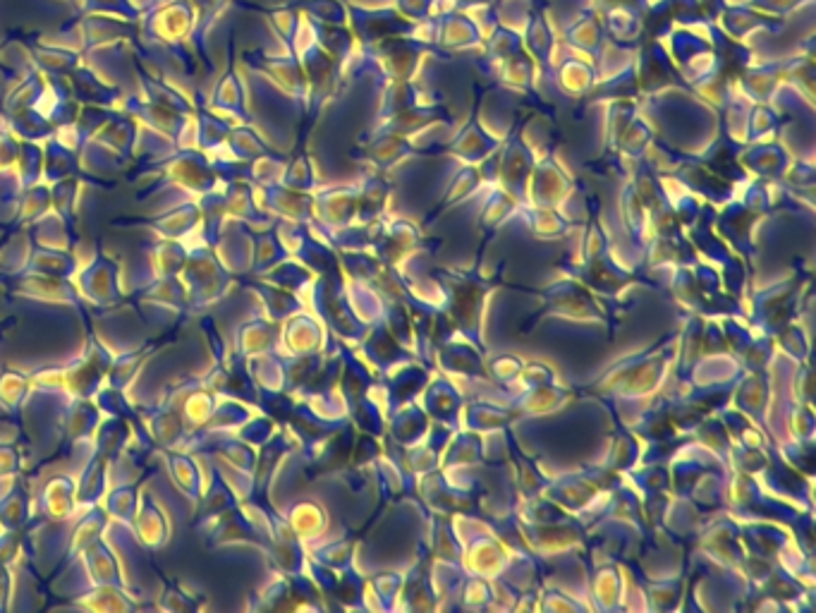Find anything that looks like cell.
Masks as SVG:
<instances>
[{"label": "cell", "mask_w": 816, "mask_h": 613, "mask_svg": "<svg viewBox=\"0 0 816 613\" xmlns=\"http://www.w3.org/2000/svg\"><path fill=\"white\" fill-rule=\"evenodd\" d=\"M142 173H158V180L149 185V190L137 199L144 202L152 194L161 192L163 187H175V190L190 192L194 197L216 190L221 185V178L213 166V158L204 154L202 149L192 146H175L170 154L156 156V158H142L137 161Z\"/></svg>", "instance_id": "obj_1"}, {"label": "cell", "mask_w": 816, "mask_h": 613, "mask_svg": "<svg viewBox=\"0 0 816 613\" xmlns=\"http://www.w3.org/2000/svg\"><path fill=\"white\" fill-rule=\"evenodd\" d=\"M194 24L192 0H163L144 12L140 20V34L146 44L163 46L166 51L180 60L187 74L197 72V60L190 48Z\"/></svg>", "instance_id": "obj_2"}, {"label": "cell", "mask_w": 816, "mask_h": 613, "mask_svg": "<svg viewBox=\"0 0 816 613\" xmlns=\"http://www.w3.org/2000/svg\"><path fill=\"white\" fill-rule=\"evenodd\" d=\"M180 281L187 287L190 311H194L223 297L230 285V271L223 267L216 249L202 240L194 247H187V261L180 271Z\"/></svg>", "instance_id": "obj_3"}, {"label": "cell", "mask_w": 816, "mask_h": 613, "mask_svg": "<svg viewBox=\"0 0 816 613\" xmlns=\"http://www.w3.org/2000/svg\"><path fill=\"white\" fill-rule=\"evenodd\" d=\"M70 27H78L80 39H82L80 51L84 56L130 42L137 56L149 58L146 48L142 44L140 22L120 20V17H113V15H102V12H90V15H74L70 20V24H66L62 30H70Z\"/></svg>", "instance_id": "obj_4"}, {"label": "cell", "mask_w": 816, "mask_h": 613, "mask_svg": "<svg viewBox=\"0 0 816 613\" xmlns=\"http://www.w3.org/2000/svg\"><path fill=\"white\" fill-rule=\"evenodd\" d=\"M110 362V350L98 341L92 327H86L84 353L70 365H62V393L68 398H94V393L106 384Z\"/></svg>", "instance_id": "obj_5"}, {"label": "cell", "mask_w": 816, "mask_h": 613, "mask_svg": "<svg viewBox=\"0 0 816 613\" xmlns=\"http://www.w3.org/2000/svg\"><path fill=\"white\" fill-rule=\"evenodd\" d=\"M0 283L8 287V293L29 297V299H42V303H56V305H70L80 311L84 319V327H92L90 317H86L84 299L78 291V285L72 279H56V276H44V273H32V271H15V273H0Z\"/></svg>", "instance_id": "obj_6"}, {"label": "cell", "mask_w": 816, "mask_h": 613, "mask_svg": "<svg viewBox=\"0 0 816 613\" xmlns=\"http://www.w3.org/2000/svg\"><path fill=\"white\" fill-rule=\"evenodd\" d=\"M72 283L78 285L82 299H90L98 309H113L125 303V297L120 293L118 261L104 252H98L84 269H78V273L72 276Z\"/></svg>", "instance_id": "obj_7"}, {"label": "cell", "mask_w": 816, "mask_h": 613, "mask_svg": "<svg viewBox=\"0 0 816 613\" xmlns=\"http://www.w3.org/2000/svg\"><path fill=\"white\" fill-rule=\"evenodd\" d=\"M118 108L128 113V116H132L140 125H144L152 134L163 137V140L170 142L173 146H187L185 137L192 134V118L158 108L144 102L142 96H122Z\"/></svg>", "instance_id": "obj_8"}, {"label": "cell", "mask_w": 816, "mask_h": 613, "mask_svg": "<svg viewBox=\"0 0 816 613\" xmlns=\"http://www.w3.org/2000/svg\"><path fill=\"white\" fill-rule=\"evenodd\" d=\"M199 221H202V214H199V207L194 199L190 202H182L178 207H173L168 211H161V214L154 216H122L113 221V225H128V228H149L152 233H158L161 237H168V240H185L187 235H192L199 231Z\"/></svg>", "instance_id": "obj_9"}, {"label": "cell", "mask_w": 816, "mask_h": 613, "mask_svg": "<svg viewBox=\"0 0 816 613\" xmlns=\"http://www.w3.org/2000/svg\"><path fill=\"white\" fill-rule=\"evenodd\" d=\"M206 108H211L218 116L228 120H240L247 122V96H245V84L240 72H237V58H235V36L230 34L228 42V68L218 78L216 86H213L211 98L206 102Z\"/></svg>", "instance_id": "obj_10"}, {"label": "cell", "mask_w": 816, "mask_h": 613, "mask_svg": "<svg viewBox=\"0 0 816 613\" xmlns=\"http://www.w3.org/2000/svg\"><path fill=\"white\" fill-rule=\"evenodd\" d=\"M12 36H17V42L27 48L34 68L42 74H46V78H68L74 68H80L84 62V54L78 51V48L44 44L39 42V36L36 34L22 32V30Z\"/></svg>", "instance_id": "obj_11"}, {"label": "cell", "mask_w": 816, "mask_h": 613, "mask_svg": "<svg viewBox=\"0 0 816 613\" xmlns=\"http://www.w3.org/2000/svg\"><path fill=\"white\" fill-rule=\"evenodd\" d=\"M104 412L98 410L92 398H70V403L60 410L58 434L62 441V453L80 441H92Z\"/></svg>", "instance_id": "obj_12"}, {"label": "cell", "mask_w": 816, "mask_h": 613, "mask_svg": "<svg viewBox=\"0 0 816 613\" xmlns=\"http://www.w3.org/2000/svg\"><path fill=\"white\" fill-rule=\"evenodd\" d=\"M140 415L144 420V427L152 436V441L158 450H170L180 448L187 439V427L182 422L180 410L175 408L168 400L161 398L156 405H140Z\"/></svg>", "instance_id": "obj_13"}, {"label": "cell", "mask_w": 816, "mask_h": 613, "mask_svg": "<svg viewBox=\"0 0 816 613\" xmlns=\"http://www.w3.org/2000/svg\"><path fill=\"white\" fill-rule=\"evenodd\" d=\"M137 140H140V122L120 108H113L110 116L102 128L92 137V144L106 149V152L120 156L122 161L132 164L137 152Z\"/></svg>", "instance_id": "obj_14"}, {"label": "cell", "mask_w": 816, "mask_h": 613, "mask_svg": "<svg viewBox=\"0 0 816 613\" xmlns=\"http://www.w3.org/2000/svg\"><path fill=\"white\" fill-rule=\"evenodd\" d=\"M44 144V182L54 185L58 180L66 178H80L98 187H113V182H106L104 178H94V175H86L80 166V154L74 152L70 144H66L60 137H48Z\"/></svg>", "instance_id": "obj_15"}, {"label": "cell", "mask_w": 816, "mask_h": 613, "mask_svg": "<svg viewBox=\"0 0 816 613\" xmlns=\"http://www.w3.org/2000/svg\"><path fill=\"white\" fill-rule=\"evenodd\" d=\"M134 72H137V78H140L144 102L154 104L158 108H166L170 113H178V116H187V118L194 116V104L190 102V98H187L180 90H175L166 78H161V74H154L152 70H149L144 58L137 54H134Z\"/></svg>", "instance_id": "obj_16"}, {"label": "cell", "mask_w": 816, "mask_h": 613, "mask_svg": "<svg viewBox=\"0 0 816 613\" xmlns=\"http://www.w3.org/2000/svg\"><path fill=\"white\" fill-rule=\"evenodd\" d=\"M68 80L72 86V96L78 98L82 106L118 108V104L122 102L120 86L106 82L102 74H98L94 68L84 66V62L68 74Z\"/></svg>", "instance_id": "obj_17"}, {"label": "cell", "mask_w": 816, "mask_h": 613, "mask_svg": "<svg viewBox=\"0 0 816 613\" xmlns=\"http://www.w3.org/2000/svg\"><path fill=\"white\" fill-rule=\"evenodd\" d=\"M130 528L134 532L137 544H142L149 552H158L170 540V520L166 510L149 494L140 496V508H137Z\"/></svg>", "instance_id": "obj_18"}, {"label": "cell", "mask_w": 816, "mask_h": 613, "mask_svg": "<svg viewBox=\"0 0 816 613\" xmlns=\"http://www.w3.org/2000/svg\"><path fill=\"white\" fill-rule=\"evenodd\" d=\"M29 259L24 261L22 271L44 273V276L56 279H72L78 273L80 264L72 249H60L54 245H44L29 233Z\"/></svg>", "instance_id": "obj_19"}, {"label": "cell", "mask_w": 816, "mask_h": 613, "mask_svg": "<svg viewBox=\"0 0 816 613\" xmlns=\"http://www.w3.org/2000/svg\"><path fill=\"white\" fill-rule=\"evenodd\" d=\"M230 5H233V0H192L194 24H192V36H190V48H192V54H197V58L202 60L204 74H213V70H216L209 54V34L213 30V24H216V20Z\"/></svg>", "instance_id": "obj_20"}, {"label": "cell", "mask_w": 816, "mask_h": 613, "mask_svg": "<svg viewBox=\"0 0 816 613\" xmlns=\"http://www.w3.org/2000/svg\"><path fill=\"white\" fill-rule=\"evenodd\" d=\"M74 486H78V482L70 474H56V478L48 480L39 494V502H36L34 516L48 522H66L72 518L74 508H78V504H74Z\"/></svg>", "instance_id": "obj_21"}, {"label": "cell", "mask_w": 816, "mask_h": 613, "mask_svg": "<svg viewBox=\"0 0 816 613\" xmlns=\"http://www.w3.org/2000/svg\"><path fill=\"white\" fill-rule=\"evenodd\" d=\"M233 130V120L218 116L211 108H206L204 98H197L194 106V116H192V134H194V146L202 149L204 154L216 156L225 140H228V132Z\"/></svg>", "instance_id": "obj_22"}, {"label": "cell", "mask_w": 816, "mask_h": 613, "mask_svg": "<svg viewBox=\"0 0 816 613\" xmlns=\"http://www.w3.org/2000/svg\"><path fill=\"white\" fill-rule=\"evenodd\" d=\"M130 299H142L149 305L168 307L187 315L190 311V299H187V287L180 281V276H168V279H154L146 276L144 283H140L132 291Z\"/></svg>", "instance_id": "obj_23"}, {"label": "cell", "mask_w": 816, "mask_h": 613, "mask_svg": "<svg viewBox=\"0 0 816 613\" xmlns=\"http://www.w3.org/2000/svg\"><path fill=\"white\" fill-rule=\"evenodd\" d=\"M202 530H204V540H206L209 549H221V546L237 544V542L259 544L255 528L249 524L247 516L240 508H233L228 512H223V516H218L216 520H211L209 524H204Z\"/></svg>", "instance_id": "obj_24"}, {"label": "cell", "mask_w": 816, "mask_h": 613, "mask_svg": "<svg viewBox=\"0 0 816 613\" xmlns=\"http://www.w3.org/2000/svg\"><path fill=\"white\" fill-rule=\"evenodd\" d=\"M34 518V504L22 474L12 478L10 490L0 496V528L8 532H22Z\"/></svg>", "instance_id": "obj_25"}, {"label": "cell", "mask_w": 816, "mask_h": 613, "mask_svg": "<svg viewBox=\"0 0 816 613\" xmlns=\"http://www.w3.org/2000/svg\"><path fill=\"white\" fill-rule=\"evenodd\" d=\"M194 506H197V512H194L192 524L197 530H202L204 524L216 520L218 516H223V512L237 508V496L233 494L230 486L225 484L218 468L211 470V480L209 484H204V494Z\"/></svg>", "instance_id": "obj_26"}, {"label": "cell", "mask_w": 816, "mask_h": 613, "mask_svg": "<svg viewBox=\"0 0 816 613\" xmlns=\"http://www.w3.org/2000/svg\"><path fill=\"white\" fill-rule=\"evenodd\" d=\"M80 558L84 563L86 575H90L92 587H125L118 556L108 546L104 537L96 540L92 546H86Z\"/></svg>", "instance_id": "obj_27"}, {"label": "cell", "mask_w": 816, "mask_h": 613, "mask_svg": "<svg viewBox=\"0 0 816 613\" xmlns=\"http://www.w3.org/2000/svg\"><path fill=\"white\" fill-rule=\"evenodd\" d=\"M108 522H110V518H108V512H106V508L102 504L86 508L84 518H80V522L74 524V530L68 537L66 561H62V566H68L70 561L80 558L84 554L86 546H92L96 540H102L106 528H108Z\"/></svg>", "instance_id": "obj_28"}, {"label": "cell", "mask_w": 816, "mask_h": 613, "mask_svg": "<svg viewBox=\"0 0 816 613\" xmlns=\"http://www.w3.org/2000/svg\"><path fill=\"white\" fill-rule=\"evenodd\" d=\"M163 458H166V462H168V472H170L173 484L178 486V490L187 498H190L192 504H197L204 494V474H202V470H199L192 453H187V450L170 448V450H163Z\"/></svg>", "instance_id": "obj_29"}, {"label": "cell", "mask_w": 816, "mask_h": 613, "mask_svg": "<svg viewBox=\"0 0 816 613\" xmlns=\"http://www.w3.org/2000/svg\"><path fill=\"white\" fill-rule=\"evenodd\" d=\"M163 343H166V338H163V341L146 343L140 350H130V353H125V355H113V362L106 374V384L118 391H128L130 384L137 379V374H140V369L144 367V362L154 353H158Z\"/></svg>", "instance_id": "obj_30"}, {"label": "cell", "mask_w": 816, "mask_h": 613, "mask_svg": "<svg viewBox=\"0 0 816 613\" xmlns=\"http://www.w3.org/2000/svg\"><path fill=\"white\" fill-rule=\"evenodd\" d=\"M108 465L110 462L96 453L86 462L82 478L74 486V504H78V508H92L104 502V496L108 494Z\"/></svg>", "instance_id": "obj_31"}, {"label": "cell", "mask_w": 816, "mask_h": 613, "mask_svg": "<svg viewBox=\"0 0 816 613\" xmlns=\"http://www.w3.org/2000/svg\"><path fill=\"white\" fill-rule=\"evenodd\" d=\"M20 204L15 211V219L10 223V233H15L20 228H27V225H34L44 221L48 214H51V185H46L44 180L36 182L27 190H20Z\"/></svg>", "instance_id": "obj_32"}, {"label": "cell", "mask_w": 816, "mask_h": 613, "mask_svg": "<svg viewBox=\"0 0 816 613\" xmlns=\"http://www.w3.org/2000/svg\"><path fill=\"white\" fill-rule=\"evenodd\" d=\"M132 427L120 417H104L94 432V453L108 462L118 460L132 441Z\"/></svg>", "instance_id": "obj_33"}, {"label": "cell", "mask_w": 816, "mask_h": 613, "mask_svg": "<svg viewBox=\"0 0 816 613\" xmlns=\"http://www.w3.org/2000/svg\"><path fill=\"white\" fill-rule=\"evenodd\" d=\"M80 178H66L51 185V211L60 219L62 228H66L68 235V247L74 249L78 245V225H74V204H78L80 197Z\"/></svg>", "instance_id": "obj_34"}, {"label": "cell", "mask_w": 816, "mask_h": 613, "mask_svg": "<svg viewBox=\"0 0 816 613\" xmlns=\"http://www.w3.org/2000/svg\"><path fill=\"white\" fill-rule=\"evenodd\" d=\"M149 252V276L154 279H168V276H180V271L187 261V245L185 240H168L161 237L158 243L146 249Z\"/></svg>", "instance_id": "obj_35"}, {"label": "cell", "mask_w": 816, "mask_h": 613, "mask_svg": "<svg viewBox=\"0 0 816 613\" xmlns=\"http://www.w3.org/2000/svg\"><path fill=\"white\" fill-rule=\"evenodd\" d=\"M3 118H5V128L15 134L17 140H24V142H46L48 137H56L60 132L56 125L46 116H42L36 108H22Z\"/></svg>", "instance_id": "obj_36"}, {"label": "cell", "mask_w": 816, "mask_h": 613, "mask_svg": "<svg viewBox=\"0 0 816 613\" xmlns=\"http://www.w3.org/2000/svg\"><path fill=\"white\" fill-rule=\"evenodd\" d=\"M72 606L86 609V611H106V613H120V611H137L140 604L125 587H92L90 592H84L72 602Z\"/></svg>", "instance_id": "obj_37"}, {"label": "cell", "mask_w": 816, "mask_h": 613, "mask_svg": "<svg viewBox=\"0 0 816 613\" xmlns=\"http://www.w3.org/2000/svg\"><path fill=\"white\" fill-rule=\"evenodd\" d=\"M194 202L199 207V214H202V221H199V233H202V240L213 247L218 240L221 231H223V221H225V216H228L223 187H216V190L199 194Z\"/></svg>", "instance_id": "obj_38"}, {"label": "cell", "mask_w": 816, "mask_h": 613, "mask_svg": "<svg viewBox=\"0 0 816 613\" xmlns=\"http://www.w3.org/2000/svg\"><path fill=\"white\" fill-rule=\"evenodd\" d=\"M267 154V146L257 137L252 128H247L243 122L240 128H235L228 132V140H225L223 149L216 154L221 158H230V161H240V164H252L259 156Z\"/></svg>", "instance_id": "obj_39"}, {"label": "cell", "mask_w": 816, "mask_h": 613, "mask_svg": "<svg viewBox=\"0 0 816 613\" xmlns=\"http://www.w3.org/2000/svg\"><path fill=\"white\" fill-rule=\"evenodd\" d=\"M32 391L29 374H22L12 367L0 369V408H3L12 420L20 417L24 400Z\"/></svg>", "instance_id": "obj_40"}, {"label": "cell", "mask_w": 816, "mask_h": 613, "mask_svg": "<svg viewBox=\"0 0 816 613\" xmlns=\"http://www.w3.org/2000/svg\"><path fill=\"white\" fill-rule=\"evenodd\" d=\"M216 403H218V396L211 393L209 389H204L202 384H199L197 389H192L190 393L185 396V400L180 403V415H182V422L187 427V436L204 427L206 420L211 417L213 408H216Z\"/></svg>", "instance_id": "obj_41"}, {"label": "cell", "mask_w": 816, "mask_h": 613, "mask_svg": "<svg viewBox=\"0 0 816 613\" xmlns=\"http://www.w3.org/2000/svg\"><path fill=\"white\" fill-rule=\"evenodd\" d=\"M247 420H249V410L240 403V400L218 398V403H216V408H213L211 417L206 420L204 427L192 432V434H211V432L223 434V432L243 427Z\"/></svg>", "instance_id": "obj_42"}, {"label": "cell", "mask_w": 816, "mask_h": 613, "mask_svg": "<svg viewBox=\"0 0 816 613\" xmlns=\"http://www.w3.org/2000/svg\"><path fill=\"white\" fill-rule=\"evenodd\" d=\"M15 175L20 190L42 182L44 178V144L42 142H20V154L15 164Z\"/></svg>", "instance_id": "obj_43"}, {"label": "cell", "mask_w": 816, "mask_h": 613, "mask_svg": "<svg viewBox=\"0 0 816 613\" xmlns=\"http://www.w3.org/2000/svg\"><path fill=\"white\" fill-rule=\"evenodd\" d=\"M44 86H46V78L34 68L27 78L17 84L15 92L3 96V102H0V113H3V116H10V113L22 110V108H34V104L39 102Z\"/></svg>", "instance_id": "obj_44"}, {"label": "cell", "mask_w": 816, "mask_h": 613, "mask_svg": "<svg viewBox=\"0 0 816 613\" xmlns=\"http://www.w3.org/2000/svg\"><path fill=\"white\" fill-rule=\"evenodd\" d=\"M140 484H122L118 490L106 494V512L110 520H118L120 524H132L134 512L140 508Z\"/></svg>", "instance_id": "obj_45"}, {"label": "cell", "mask_w": 816, "mask_h": 613, "mask_svg": "<svg viewBox=\"0 0 816 613\" xmlns=\"http://www.w3.org/2000/svg\"><path fill=\"white\" fill-rule=\"evenodd\" d=\"M74 5H78V15L102 12V15H113L130 22H140L144 17V10L134 0H74Z\"/></svg>", "instance_id": "obj_46"}, {"label": "cell", "mask_w": 816, "mask_h": 613, "mask_svg": "<svg viewBox=\"0 0 816 613\" xmlns=\"http://www.w3.org/2000/svg\"><path fill=\"white\" fill-rule=\"evenodd\" d=\"M269 335H271V327L269 323H263L259 319L255 321H247L243 323L240 329H237L235 333V355L240 357H249V355H257L261 353V350H267L269 345Z\"/></svg>", "instance_id": "obj_47"}, {"label": "cell", "mask_w": 816, "mask_h": 613, "mask_svg": "<svg viewBox=\"0 0 816 613\" xmlns=\"http://www.w3.org/2000/svg\"><path fill=\"white\" fill-rule=\"evenodd\" d=\"M163 597H161V609L166 611H197L202 609L206 599L202 594H194L190 590H185L180 582L173 580H163Z\"/></svg>", "instance_id": "obj_48"}, {"label": "cell", "mask_w": 816, "mask_h": 613, "mask_svg": "<svg viewBox=\"0 0 816 613\" xmlns=\"http://www.w3.org/2000/svg\"><path fill=\"white\" fill-rule=\"evenodd\" d=\"M29 381H32L34 391L46 393V396H60L62 393V365L29 372Z\"/></svg>", "instance_id": "obj_49"}, {"label": "cell", "mask_w": 816, "mask_h": 613, "mask_svg": "<svg viewBox=\"0 0 816 613\" xmlns=\"http://www.w3.org/2000/svg\"><path fill=\"white\" fill-rule=\"evenodd\" d=\"M20 142L15 134H12L8 128L0 130V175H8L15 170L17 164V154H20Z\"/></svg>", "instance_id": "obj_50"}, {"label": "cell", "mask_w": 816, "mask_h": 613, "mask_svg": "<svg viewBox=\"0 0 816 613\" xmlns=\"http://www.w3.org/2000/svg\"><path fill=\"white\" fill-rule=\"evenodd\" d=\"M22 474V456L17 444H0V480Z\"/></svg>", "instance_id": "obj_51"}, {"label": "cell", "mask_w": 816, "mask_h": 613, "mask_svg": "<svg viewBox=\"0 0 816 613\" xmlns=\"http://www.w3.org/2000/svg\"><path fill=\"white\" fill-rule=\"evenodd\" d=\"M269 436V424L267 420H247L243 427H237V439H243L245 444H263V439Z\"/></svg>", "instance_id": "obj_52"}, {"label": "cell", "mask_w": 816, "mask_h": 613, "mask_svg": "<svg viewBox=\"0 0 816 613\" xmlns=\"http://www.w3.org/2000/svg\"><path fill=\"white\" fill-rule=\"evenodd\" d=\"M15 592V582H12V573L8 563L0 561V611L10 609V599Z\"/></svg>", "instance_id": "obj_53"}, {"label": "cell", "mask_w": 816, "mask_h": 613, "mask_svg": "<svg viewBox=\"0 0 816 613\" xmlns=\"http://www.w3.org/2000/svg\"><path fill=\"white\" fill-rule=\"evenodd\" d=\"M0 74H8V78H15V72H12L10 68H5L3 60H0Z\"/></svg>", "instance_id": "obj_54"}, {"label": "cell", "mask_w": 816, "mask_h": 613, "mask_svg": "<svg viewBox=\"0 0 816 613\" xmlns=\"http://www.w3.org/2000/svg\"><path fill=\"white\" fill-rule=\"evenodd\" d=\"M10 323H15V319H8L5 323H0V333H3V331H5V327H10Z\"/></svg>", "instance_id": "obj_55"}, {"label": "cell", "mask_w": 816, "mask_h": 613, "mask_svg": "<svg viewBox=\"0 0 816 613\" xmlns=\"http://www.w3.org/2000/svg\"><path fill=\"white\" fill-rule=\"evenodd\" d=\"M70 3H74V0H70Z\"/></svg>", "instance_id": "obj_56"}, {"label": "cell", "mask_w": 816, "mask_h": 613, "mask_svg": "<svg viewBox=\"0 0 816 613\" xmlns=\"http://www.w3.org/2000/svg\"><path fill=\"white\" fill-rule=\"evenodd\" d=\"M0 532H3V528H0Z\"/></svg>", "instance_id": "obj_57"}]
</instances>
